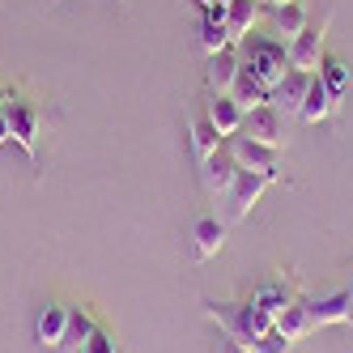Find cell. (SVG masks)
I'll use <instances>...</instances> for the list:
<instances>
[{"label":"cell","mask_w":353,"mask_h":353,"mask_svg":"<svg viewBox=\"0 0 353 353\" xmlns=\"http://www.w3.org/2000/svg\"><path fill=\"white\" fill-rule=\"evenodd\" d=\"M285 119H290L285 111H276L272 103H264V107H256V111H247L243 132H247L251 141H264V145H272V149H285V145H290V123H285Z\"/></svg>","instance_id":"cell-4"},{"label":"cell","mask_w":353,"mask_h":353,"mask_svg":"<svg viewBox=\"0 0 353 353\" xmlns=\"http://www.w3.org/2000/svg\"><path fill=\"white\" fill-rule=\"evenodd\" d=\"M243 68L256 77L264 90H276L290 72V47L276 39H243Z\"/></svg>","instance_id":"cell-1"},{"label":"cell","mask_w":353,"mask_h":353,"mask_svg":"<svg viewBox=\"0 0 353 353\" xmlns=\"http://www.w3.org/2000/svg\"><path fill=\"white\" fill-rule=\"evenodd\" d=\"M319 77H323V85H327V94L336 98H345V90L353 85V68L345 64V60H323V68H319Z\"/></svg>","instance_id":"cell-19"},{"label":"cell","mask_w":353,"mask_h":353,"mask_svg":"<svg viewBox=\"0 0 353 353\" xmlns=\"http://www.w3.org/2000/svg\"><path fill=\"white\" fill-rule=\"evenodd\" d=\"M5 111H9V137H13V145L34 162V149H39V107L34 103H21V98H9Z\"/></svg>","instance_id":"cell-5"},{"label":"cell","mask_w":353,"mask_h":353,"mask_svg":"<svg viewBox=\"0 0 353 353\" xmlns=\"http://www.w3.org/2000/svg\"><path fill=\"white\" fill-rule=\"evenodd\" d=\"M217 353H251V345H243V341H234V336H225V341L217 345Z\"/></svg>","instance_id":"cell-27"},{"label":"cell","mask_w":353,"mask_h":353,"mask_svg":"<svg viewBox=\"0 0 353 353\" xmlns=\"http://www.w3.org/2000/svg\"><path fill=\"white\" fill-rule=\"evenodd\" d=\"M221 247H225V225L217 217H200L196 221V256L200 260H213Z\"/></svg>","instance_id":"cell-16"},{"label":"cell","mask_w":353,"mask_h":353,"mask_svg":"<svg viewBox=\"0 0 353 353\" xmlns=\"http://www.w3.org/2000/svg\"><path fill=\"white\" fill-rule=\"evenodd\" d=\"M260 5H290V0H260Z\"/></svg>","instance_id":"cell-30"},{"label":"cell","mask_w":353,"mask_h":353,"mask_svg":"<svg viewBox=\"0 0 353 353\" xmlns=\"http://www.w3.org/2000/svg\"><path fill=\"white\" fill-rule=\"evenodd\" d=\"M5 141H13V137H9V111L0 107V145H5Z\"/></svg>","instance_id":"cell-29"},{"label":"cell","mask_w":353,"mask_h":353,"mask_svg":"<svg viewBox=\"0 0 353 353\" xmlns=\"http://www.w3.org/2000/svg\"><path fill=\"white\" fill-rule=\"evenodd\" d=\"M272 179H264V174H251V170H239V179H234V188L225 192V200H230V217L234 221H243L251 209H256V200L264 196V188H268Z\"/></svg>","instance_id":"cell-8"},{"label":"cell","mask_w":353,"mask_h":353,"mask_svg":"<svg viewBox=\"0 0 353 353\" xmlns=\"http://www.w3.org/2000/svg\"><path fill=\"white\" fill-rule=\"evenodd\" d=\"M349 323H353V315H349Z\"/></svg>","instance_id":"cell-31"},{"label":"cell","mask_w":353,"mask_h":353,"mask_svg":"<svg viewBox=\"0 0 353 353\" xmlns=\"http://www.w3.org/2000/svg\"><path fill=\"white\" fill-rule=\"evenodd\" d=\"M209 315L221 323L225 336H234L243 345H256L268 327H272V315L256 302H209Z\"/></svg>","instance_id":"cell-2"},{"label":"cell","mask_w":353,"mask_h":353,"mask_svg":"<svg viewBox=\"0 0 353 353\" xmlns=\"http://www.w3.org/2000/svg\"><path fill=\"white\" fill-rule=\"evenodd\" d=\"M200 47H205V56H217L230 47V30H225V17H209L205 13V26H200Z\"/></svg>","instance_id":"cell-21"},{"label":"cell","mask_w":353,"mask_h":353,"mask_svg":"<svg viewBox=\"0 0 353 353\" xmlns=\"http://www.w3.org/2000/svg\"><path fill=\"white\" fill-rule=\"evenodd\" d=\"M94 332H98V323H94L85 311H72V315H68V332H64V345H60V349L77 345V341H90Z\"/></svg>","instance_id":"cell-24"},{"label":"cell","mask_w":353,"mask_h":353,"mask_svg":"<svg viewBox=\"0 0 353 353\" xmlns=\"http://www.w3.org/2000/svg\"><path fill=\"white\" fill-rule=\"evenodd\" d=\"M205 119H209L213 128L221 132V141H230V137H239V132H243V123H247V111L239 107V98H234V94H209Z\"/></svg>","instance_id":"cell-7"},{"label":"cell","mask_w":353,"mask_h":353,"mask_svg":"<svg viewBox=\"0 0 353 353\" xmlns=\"http://www.w3.org/2000/svg\"><path fill=\"white\" fill-rule=\"evenodd\" d=\"M307 315H311V327H327V323H349V315H353V294H332V298L307 302Z\"/></svg>","instance_id":"cell-12"},{"label":"cell","mask_w":353,"mask_h":353,"mask_svg":"<svg viewBox=\"0 0 353 353\" xmlns=\"http://www.w3.org/2000/svg\"><path fill=\"white\" fill-rule=\"evenodd\" d=\"M260 21V0H230L225 5V30H230V43H243Z\"/></svg>","instance_id":"cell-13"},{"label":"cell","mask_w":353,"mask_h":353,"mask_svg":"<svg viewBox=\"0 0 353 353\" xmlns=\"http://www.w3.org/2000/svg\"><path fill=\"white\" fill-rule=\"evenodd\" d=\"M234 98H239V107L243 111H256V107H264V103H272V90H264L256 77H251V72L243 68L239 72V81H234V90H230Z\"/></svg>","instance_id":"cell-18"},{"label":"cell","mask_w":353,"mask_h":353,"mask_svg":"<svg viewBox=\"0 0 353 353\" xmlns=\"http://www.w3.org/2000/svg\"><path fill=\"white\" fill-rule=\"evenodd\" d=\"M81 353H115V341L103 332V327H98V332H94V336L81 345Z\"/></svg>","instance_id":"cell-26"},{"label":"cell","mask_w":353,"mask_h":353,"mask_svg":"<svg viewBox=\"0 0 353 353\" xmlns=\"http://www.w3.org/2000/svg\"><path fill=\"white\" fill-rule=\"evenodd\" d=\"M290 345H294V341H290L285 332H276V327H268V332H264L256 345H251V353H290Z\"/></svg>","instance_id":"cell-25"},{"label":"cell","mask_w":353,"mask_h":353,"mask_svg":"<svg viewBox=\"0 0 353 353\" xmlns=\"http://www.w3.org/2000/svg\"><path fill=\"white\" fill-rule=\"evenodd\" d=\"M323 43H327V17L319 21V26H307L298 39H290V68L319 72L323 68Z\"/></svg>","instance_id":"cell-6"},{"label":"cell","mask_w":353,"mask_h":353,"mask_svg":"<svg viewBox=\"0 0 353 353\" xmlns=\"http://www.w3.org/2000/svg\"><path fill=\"white\" fill-rule=\"evenodd\" d=\"M200 5H205L209 17H225V5H230V0H200Z\"/></svg>","instance_id":"cell-28"},{"label":"cell","mask_w":353,"mask_h":353,"mask_svg":"<svg viewBox=\"0 0 353 353\" xmlns=\"http://www.w3.org/2000/svg\"><path fill=\"white\" fill-rule=\"evenodd\" d=\"M332 111H336V98L327 94L323 77L315 72V77H311V90H307V103H302V111H298V119H307V123H323Z\"/></svg>","instance_id":"cell-14"},{"label":"cell","mask_w":353,"mask_h":353,"mask_svg":"<svg viewBox=\"0 0 353 353\" xmlns=\"http://www.w3.org/2000/svg\"><path fill=\"white\" fill-rule=\"evenodd\" d=\"M272 327H276V332H285L290 341H302L307 332H315V327H311V315H307V302H290V307L272 319Z\"/></svg>","instance_id":"cell-17"},{"label":"cell","mask_w":353,"mask_h":353,"mask_svg":"<svg viewBox=\"0 0 353 353\" xmlns=\"http://www.w3.org/2000/svg\"><path fill=\"white\" fill-rule=\"evenodd\" d=\"M68 307H43V315H39V345H52V349H60L64 345V332H68Z\"/></svg>","instance_id":"cell-15"},{"label":"cell","mask_w":353,"mask_h":353,"mask_svg":"<svg viewBox=\"0 0 353 353\" xmlns=\"http://www.w3.org/2000/svg\"><path fill=\"white\" fill-rule=\"evenodd\" d=\"M251 302H256V307H264V311L276 319V315H281V311L290 307V302H298V298H294V294H290L281 281H272V285H264V290H260L256 298H251Z\"/></svg>","instance_id":"cell-23"},{"label":"cell","mask_w":353,"mask_h":353,"mask_svg":"<svg viewBox=\"0 0 353 353\" xmlns=\"http://www.w3.org/2000/svg\"><path fill=\"white\" fill-rule=\"evenodd\" d=\"M239 72H243V60L230 52V47H225V52H217V56H209V68H205L209 94H230L234 81H239Z\"/></svg>","instance_id":"cell-11"},{"label":"cell","mask_w":353,"mask_h":353,"mask_svg":"<svg viewBox=\"0 0 353 353\" xmlns=\"http://www.w3.org/2000/svg\"><path fill=\"white\" fill-rule=\"evenodd\" d=\"M311 77H315V72H298V68H290V72H285V81L272 90V107H276V111H285V115H298L302 103H307Z\"/></svg>","instance_id":"cell-10"},{"label":"cell","mask_w":353,"mask_h":353,"mask_svg":"<svg viewBox=\"0 0 353 353\" xmlns=\"http://www.w3.org/2000/svg\"><path fill=\"white\" fill-rule=\"evenodd\" d=\"M200 166H205V188H209V196H225V192L234 188L239 170H243V166L234 162L230 149H217V154H213V158H205Z\"/></svg>","instance_id":"cell-9"},{"label":"cell","mask_w":353,"mask_h":353,"mask_svg":"<svg viewBox=\"0 0 353 353\" xmlns=\"http://www.w3.org/2000/svg\"><path fill=\"white\" fill-rule=\"evenodd\" d=\"M307 9L298 5V0H290V5H276V30H281L285 39H298L302 30H307Z\"/></svg>","instance_id":"cell-22"},{"label":"cell","mask_w":353,"mask_h":353,"mask_svg":"<svg viewBox=\"0 0 353 353\" xmlns=\"http://www.w3.org/2000/svg\"><path fill=\"white\" fill-rule=\"evenodd\" d=\"M225 149L234 154V162H239L243 170L264 174V179L276 183V174H281V149H272V145H264V141H251L247 132L230 137V145H225Z\"/></svg>","instance_id":"cell-3"},{"label":"cell","mask_w":353,"mask_h":353,"mask_svg":"<svg viewBox=\"0 0 353 353\" xmlns=\"http://www.w3.org/2000/svg\"><path fill=\"white\" fill-rule=\"evenodd\" d=\"M192 149H196V158H200V162L213 158L217 149H221V132L213 128L209 119H192Z\"/></svg>","instance_id":"cell-20"}]
</instances>
